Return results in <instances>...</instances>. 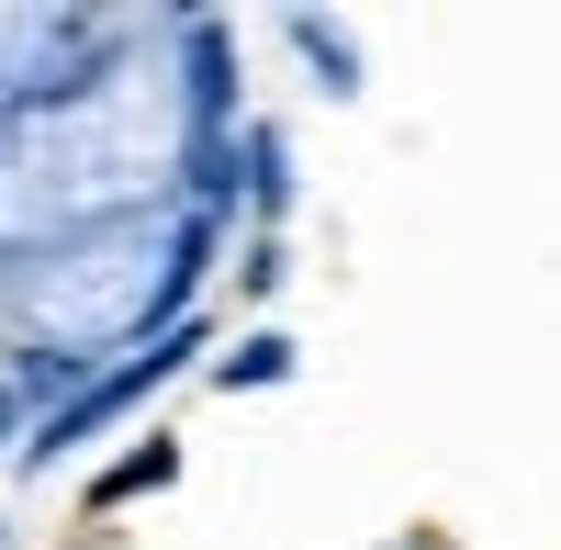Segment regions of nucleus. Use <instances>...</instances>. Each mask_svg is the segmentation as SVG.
Returning a JSON list of instances; mask_svg holds the SVG:
<instances>
[{"mask_svg":"<svg viewBox=\"0 0 561 550\" xmlns=\"http://www.w3.org/2000/svg\"><path fill=\"white\" fill-rule=\"evenodd\" d=\"M192 147V102H180L169 68H113L79 102L23 113V135L0 147V237H57L79 214L135 203L147 180L180 169Z\"/></svg>","mask_w":561,"mask_h":550,"instance_id":"nucleus-1","label":"nucleus"},{"mask_svg":"<svg viewBox=\"0 0 561 550\" xmlns=\"http://www.w3.org/2000/svg\"><path fill=\"white\" fill-rule=\"evenodd\" d=\"M203 248H214V225H180V237L113 225V237L68 248V259L34 282V326L57 337V359H90V337H124V326H147V314H169L180 293H192Z\"/></svg>","mask_w":561,"mask_h":550,"instance_id":"nucleus-2","label":"nucleus"},{"mask_svg":"<svg viewBox=\"0 0 561 550\" xmlns=\"http://www.w3.org/2000/svg\"><path fill=\"white\" fill-rule=\"evenodd\" d=\"M192 348H203V326H169V337H147V348L124 359V371H102V382H90L79 404H57V416L34 427V461H57V449H79L90 427L135 416V404H147V393H158V382H169V371H180V359H192Z\"/></svg>","mask_w":561,"mask_h":550,"instance_id":"nucleus-3","label":"nucleus"},{"mask_svg":"<svg viewBox=\"0 0 561 550\" xmlns=\"http://www.w3.org/2000/svg\"><path fill=\"white\" fill-rule=\"evenodd\" d=\"M180 461H169V449H135V461H113L102 472V506H124V494H147V483H169Z\"/></svg>","mask_w":561,"mask_h":550,"instance_id":"nucleus-4","label":"nucleus"},{"mask_svg":"<svg viewBox=\"0 0 561 550\" xmlns=\"http://www.w3.org/2000/svg\"><path fill=\"white\" fill-rule=\"evenodd\" d=\"M280 371H293V337H248L225 359V382H280Z\"/></svg>","mask_w":561,"mask_h":550,"instance_id":"nucleus-5","label":"nucleus"},{"mask_svg":"<svg viewBox=\"0 0 561 550\" xmlns=\"http://www.w3.org/2000/svg\"><path fill=\"white\" fill-rule=\"evenodd\" d=\"M12 404H23V382H0V427H12Z\"/></svg>","mask_w":561,"mask_h":550,"instance_id":"nucleus-6","label":"nucleus"}]
</instances>
